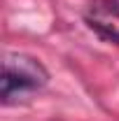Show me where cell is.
<instances>
[{
  "instance_id": "2",
  "label": "cell",
  "mask_w": 119,
  "mask_h": 121,
  "mask_svg": "<svg viewBox=\"0 0 119 121\" xmlns=\"http://www.w3.org/2000/svg\"><path fill=\"white\" fill-rule=\"evenodd\" d=\"M105 5H107V9L114 16H119V0H105Z\"/></svg>"
},
{
  "instance_id": "1",
  "label": "cell",
  "mask_w": 119,
  "mask_h": 121,
  "mask_svg": "<svg viewBox=\"0 0 119 121\" xmlns=\"http://www.w3.org/2000/svg\"><path fill=\"white\" fill-rule=\"evenodd\" d=\"M47 79L49 72L37 58L26 54H7L2 63V100L9 103L12 95L40 89L47 84Z\"/></svg>"
}]
</instances>
